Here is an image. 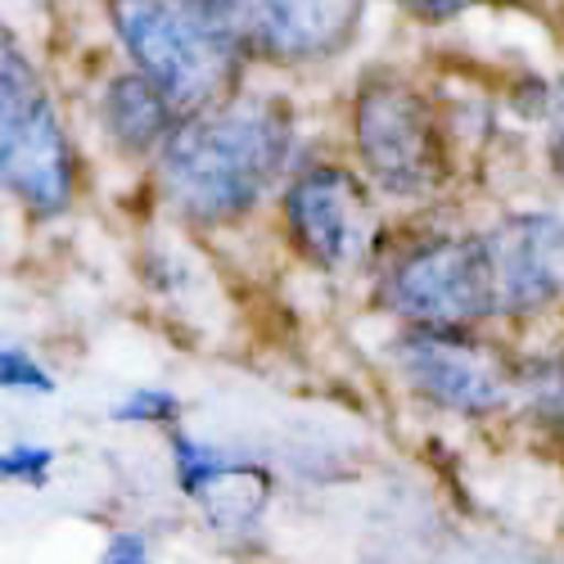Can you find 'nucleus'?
I'll return each instance as SVG.
<instances>
[{"mask_svg": "<svg viewBox=\"0 0 564 564\" xmlns=\"http://www.w3.org/2000/svg\"><path fill=\"white\" fill-rule=\"evenodd\" d=\"M290 159V118L271 100L221 105L181 118L159 150L163 195L191 221L221 226L245 217Z\"/></svg>", "mask_w": 564, "mask_h": 564, "instance_id": "f257e3e1", "label": "nucleus"}, {"mask_svg": "<svg viewBox=\"0 0 564 564\" xmlns=\"http://www.w3.org/2000/svg\"><path fill=\"white\" fill-rule=\"evenodd\" d=\"M0 366H6V384L10 389H36V393H51L55 384H51V375H45L28 352H19V348H6V357H0Z\"/></svg>", "mask_w": 564, "mask_h": 564, "instance_id": "ddd939ff", "label": "nucleus"}, {"mask_svg": "<svg viewBox=\"0 0 564 564\" xmlns=\"http://www.w3.org/2000/svg\"><path fill=\"white\" fill-rule=\"evenodd\" d=\"M100 122L122 154H159L181 113L145 73H122L100 96Z\"/></svg>", "mask_w": 564, "mask_h": 564, "instance_id": "9d476101", "label": "nucleus"}, {"mask_svg": "<svg viewBox=\"0 0 564 564\" xmlns=\"http://www.w3.org/2000/svg\"><path fill=\"white\" fill-rule=\"evenodd\" d=\"M113 415L118 420H150V425H167V420L176 415V398L159 393V389H145V393H131Z\"/></svg>", "mask_w": 564, "mask_h": 564, "instance_id": "f8f14e48", "label": "nucleus"}, {"mask_svg": "<svg viewBox=\"0 0 564 564\" xmlns=\"http://www.w3.org/2000/svg\"><path fill=\"white\" fill-rule=\"evenodd\" d=\"M357 159L384 195L420 199L447 181V140L434 105L398 73H370L352 100Z\"/></svg>", "mask_w": 564, "mask_h": 564, "instance_id": "20e7f679", "label": "nucleus"}, {"mask_svg": "<svg viewBox=\"0 0 564 564\" xmlns=\"http://www.w3.org/2000/svg\"><path fill=\"white\" fill-rule=\"evenodd\" d=\"M285 221L307 262L321 271L361 267L380 240V217L366 185L335 163L307 167L285 191Z\"/></svg>", "mask_w": 564, "mask_h": 564, "instance_id": "6e6552de", "label": "nucleus"}, {"mask_svg": "<svg viewBox=\"0 0 564 564\" xmlns=\"http://www.w3.org/2000/svg\"><path fill=\"white\" fill-rule=\"evenodd\" d=\"M51 465H55V452H51V447H36V443H14V447L6 452V460H0L6 479H14V484H32V488L45 484Z\"/></svg>", "mask_w": 564, "mask_h": 564, "instance_id": "9b49d317", "label": "nucleus"}, {"mask_svg": "<svg viewBox=\"0 0 564 564\" xmlns=\"http://www.w3.org/2000/svg\"><path fill=\"white\" fill-rule=\"evenodd\" d=\"M384 303L406 330H475L501 312L484 235H425L384 267Z\"/></svg>", "mask_w": 564, "mask_h": 564, "instance_id": "7ed1b4c3", "label": "nucleus"}, {"mask_svg": "<svg viewBox=\"0 0 564 564\" xmlns=\"http://www.w3.org/2000/svg\"><path fill=\"white\" fill-rule=\"evenodd\" d=\"M0 172L32 217H59L73 204V145L59 109L23 59L14 36L0 51Z\"/></svg>", "mask_w": 564, "mask_h": 564, "instance_id": "39448f33", "label": "nucleus"}, {"mask_svg": "<svg viewBox=\"0 0 564 564\" xmlns=\"http://www.w3.org/2000/svg\"><path fill=\"white\" fill-rule=\"evenodd\" d=\"M245 59L321 64L335 59L361 23V0H213Z\"/></svg>", "mask_w": 564, "mask_h": 564, "instance_id": "0eeeda50", "label": "nucleus"}, {"mask_svg": "<svg viewBox=\"0 0 564 564\" xmlns=\"http://www.w3.org/2000/svg\"><path fill=\"white\" fill-rule=\"evenodd\" d=\"M109 19L135 73H145L181 118L230 105L245 55L213 0H109Z\"/></svg>", "mask_w": 564, "mask_h": 564, "instance_id": "f03ea898", "label": "nucleus"}, {"mask_svg": "<svg viewBox=\"0 0 564 564\" xmlns=\"http://www.w3.org/2000/svg\"><path fill=\"white\" fill-rule=\"evenodd\" d=\"M393 366L415 398L452 415H492L520 393V366L475 330H406Z\"/></svg>", "mask_w": 564, "mask_h": 564, "instance_id": "423d86ee", "label": "nucleus"}, {"mask_svg": "<svg viewBox=\"0 0 564 564\" xmlns=\"http://www.w3.org/2000/svg\"><path fill=\"white\" fill-rule=\"evenodd\" d=\"M100 564H154V555H150V542L140 533H113Z\"/></svg>", "mask_w": 564, "mask_h": 564, "instance_id": "2eb2a0df", "label": "nucleus"}, {"mask_svg": "<svg viewBox=\"0 0 564 564\" xmlns=\"http://www.w3.org/2000/svg\"><path fill=\"white\" fill-rule=\"evenodd\" d=\"M488 253L506 316H533L564 294V221L533 213L492 226Z\"/></svg>", "mask_w": 564, "mask_h": 564, "instance_id": "1a4fd4ad", "label": "nucleus"}, {"mask_svg": "<svg viewBox=\"0 0 564 564\" xmlns=\"http://www.w3.org/2000/svg\"><path fill=\"white\" fill-rule=\"evenodd\" d=\"M546 118H551V163L564 172V77H560V82H555V90H551Z\"/></svg>", "mask_w": 564, "mask_h": 564, "instance_id": "dca6fc26", "label": "nucleus"}, {"mask_svg": "<svg viewBox=\"0 0 564 564\" xmlns=\"http://www.w3.org/2000/svg\"><path fill=\"white\" fill-rule=\"evenodd\" d=\"M32 6H45V0H32Z\"/></svg>", "mask_w": 564, "mask_h": 564, "instance_id": "f3484780", "label": "nucleus"}, {"mask_svg": "<svg viewBox=\"0 0 564 564\" xmlns=\"http://www.w3.org/2000/svg\"><path fill=\"white\" fill-rule=\"evenodd\" d=\"M398 6L420 23H447V19L465 14V10H475L479 0H398Z\"/></svg>", "mask_w": 564, "mask_h": 564, "instance_id": "4468645a", "label": "nucleus"}]
</instances>
